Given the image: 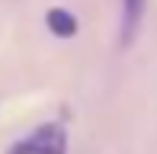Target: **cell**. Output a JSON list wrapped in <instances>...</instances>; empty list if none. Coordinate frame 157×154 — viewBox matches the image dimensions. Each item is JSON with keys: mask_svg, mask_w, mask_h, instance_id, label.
Listing matches in <instances>:
<instances>
[{"mask_svg": "<svg viewBox=\"0 0 157 154\" xmlns=\"http://www.w3.org/2000/svg\"><path fill=\"white\" fill-rule=\"evenodd\" d=\"M6 154H67V135L58 122L39 125L29 138L16 141Z\"/></svg>", "mask_w": 157, "mask_h": 154, "instance_id": "cell-1", "label": "cell"}, {"mask_svg": "<svg viewBox=\"0 0 157 154\" xmlns=\"http://www.w3.org/2000/svg\"><path fill=\"white\" fill-rule=\"evenodd\" d=\"M45 26H48V32L58 36V39H74L77 29H80L77 16L71 10H64V6H52V10L45 13Z\"/></svg>", "mask_w": 157, "mask_h": 154, "instance_id": "cell-2", "label": "cell"}, {"mask_svg": "<svg viewBox=\"0 0 157 154\" xmlns=\"http://www.w3.org/2000/svg\"><path fill=\"white\" fill-rule=\"evenodd\" d=\"M144 10L147 0H122V45H132V39L138 36Z\"/></svg>", "mask_w": 157, "mask_h": 154, "instance_id": "cell-3", "label": "cell"}]
</instances>
